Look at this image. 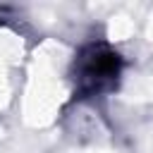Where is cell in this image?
Listing matches in <instances>:
<instances>
[{
	"label": "cell",
	"instance_id": "cell-1",
	"mask_svg": "<svg viewBox=\"0 0 153 153\" xmlns=\"http://www.w3.org/2000/svg\"><path fill=\"white\" fill-rule=\"evenodd\" d=\"M122 74V57L103 43L81 48L74 60V84L81 96H100L115 88Z\"/></svg>",
	"mask_w": 153,
	"mask_h": 153
}]
</instances>
